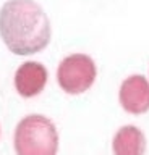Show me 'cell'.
Instances as JSON below:
<instances>
[{
	"label": "cell",
	"instance_id": "5",
	"mask_svg": "<svg viewBox=\"0 0 149 155\" xmlns=\"http://www.w3.org/2000/svg\"><path fill=\"white\" fill-rule=\"evenodd\" d=\"M47 70L39 61H26L15 73V87L23 97H34L44 89Z\"/></svg>",
	"mask_w": 149,
	"mask_h": 155
},
{
	"label": "cell",
	"instance_id": "1",
	"mask_svg": "<svg viewBox=\"0 0 149 155\" xmlns=\"http://www.w3.org/2000/svg\"><path fill=\"white\" fill-rule=\"evenodd\" d=\"M0 36L16 55H31L50 41V23L34 0H8L0 8Z\"/></svg>",
	"mask_w": 149,
	"mask_h": 155
},
{
	"label": "cell",
	"instance_id": "3",
	"mask_svg": "<svg viewBox=\"0 0 149 155\" xmlns=\"http://www.w3.org/2000/svg\"><path fill=\"white\" fill-rule=\"evenodd\" d=\"M96 79V65L93 58L84 53H73L60 61L57 81L68 94H81L88 91Z\"/></svg>",
	"mask_w": 149,
	"mask_h": 155
},
{
	"label": "cell",
	"instance_id": "4",
	"mask_svg": "<svg viewBox=\"0 0 149 155\" xmlns=\"http://www.w3.org/2000/svg\"><path fill=\"white\" fill-rule=\"evenodd\" d=\"M120 104L128 113L141 115L149 110V81L141 74L127 78L118 92Z\"/></svg>",
	"mask_w": 149,
	"mask_h": 155
},
{
	"label": "cell",
	"instance_id": "6",
	"mask_svg": "<svg viewBox=\"0 0 149 155\" xmlns=\"http://www.w3.org/2000/svg\"><path fill=\"white\" fill-rule=\"evenodd\" d=\"M113 155H144L146 139L141 129L127 124L117 131L112 142Z\"/></svg>",
	"mask_w": 149,
	"mask_h": 155
},
{
	"label": "cell",
	"instance_id": "2",
	"mask_svg": "<svg viewBox=\"0 0 149 155\" xmlns=\"http://www.w3.org/2000/svg\"><path fill=\"white\" fill-rule=\"evenodd\" d=\"M16 155H57L59 134L55 124L42 115L25 116L13 136Z\"/></svg>",
	"mask_w": 149,
	"mask_h": 155
}]
</instances>
